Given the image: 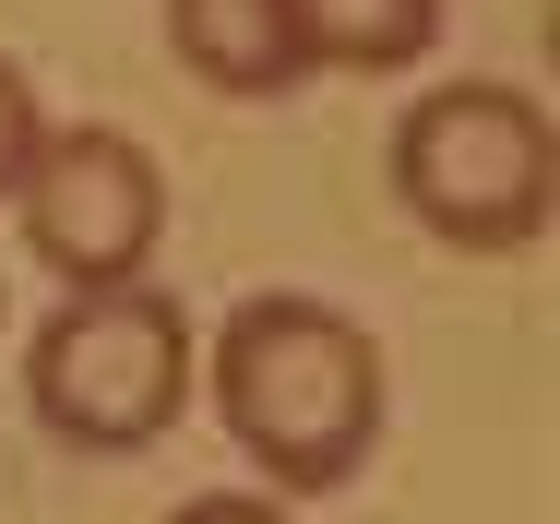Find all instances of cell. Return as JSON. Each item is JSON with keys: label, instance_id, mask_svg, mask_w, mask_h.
Wrapping results in <instances>:
<instances>
[{"label": "cell", "instance_id": "8992f818", "mask_svg": "<svg viewBox=\"0 0 560 524\" xmlns=\"http://www.w3.org/2000/svg\"><path fill=\"white\" fill-rule=\"evenodd\" d=\"M167 48L215 96H287L299 84V48H287V12L275 0H167Z\"/></svg>", "mask_w": 560, "mask_h": 524}, {"label": "cell", "instance_id": "52a82bcc", "mask_svg": "<svg viewBox=\"0 0 560 524\" xmlns=\"http://www.w3.org/2000/svg\"><path fill=\"white\" fill-rule=\"evenodd\" d=\"M24 155H36V96H24V72L0 60V191L24 179Z\"/></svg>", "mask_w": 560, "mask_h": 524}, {"label": "cell", "instance_id": "3957f363", "mask_svg": "<svg viewBox=\"0 0 560 524\" xmlns=\"http://www.w3.org/2000/svg\"><path fill=\"white\" fill-rule=\"evenodd\" d=\"M394 191L453 251H525L549 226V119L513 84H442L394 131Z\"/></svg>", "mask_w": 560, "mask_h": 524}, {"label": "cell", "instance_id": "7a4b0ae2", "mask_svg": "<svg viewBox=\"0 0 560 524\" xmlns=\"http://www.w3.org/2000/svg\"><path fill=\"white\" fill-rule=\"evenodd\" d=\"M24 406L72 453H143L191 406V322L143 287H84L72 311L36 322L24 346Z\"/></svg>", "mask_w": 560, "mask_h": 524}, {"label": "cell", "instance_id": "ba28073f", "mask_svg": "<svg viewBox=\"0 0 560 524\" xmlns=\"http://www.w3.org/2000/svg\"><path fill=\"white\" fill-rule=\"evenodd\" d=\"M167 524H287L275 501H238V489H203V501H179Z\"/></svg>", "mask_w": 560, "mask_h": 524}, {"label": "cell", "instance_id": "6da1fadb", "mask_svg": "<svg viewBox=\"0 0 560 524\" xmlns=\"http://www.w3.org/2000/svg\"><path fill=\"white\" fill-rule=\"evenodd\" d=\"M215 418L275 489H346L382 441V358L323 299H238L215 334Z\"/></svg>", "mask_w": 560, "mask_h": 524}, {"label": "cell", "instance_id": "277c9868", "mask_svg": "<svg viewBox=\"0 0 560 524\" xmlns=\"http://www.w3.org/2000/svg\"><path fill=\"white\" fill-rule=\"evenodd\" d=\"M12 203H24V251H36L60 287H131L143 251H155V226H167L155 155H143L131 131H108V119H84V131H36Z\"/></svg>", "mask_w": 560, "mask_h": 524}, {"label": "cell", "instance_id": "5b68a950", "mask_svg": "<svg viewBox=\"0 0 560 524\" xmlns=\"http://www.w3.org/2000/svg\"><path fill=\"white\" fill-rule=\"evenodd\" d=\"M299 72H406L442 36V0H275Z\"/></svg>", "mask_w": 560, "mask_h": 524}]
</instances>
